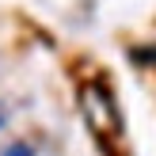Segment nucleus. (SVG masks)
<instances>
[{
	"label": "nucleus",
	"mask_w": 156,
	"mask_h": 156,
	"mask_svg": "<svg viewBox=\"0 0 156 156\" xmlns=\"http://www.w3.org/2000/svg\"><path fill=\"white\" fill-rule=\"evenodd\" d=\"M0 156H34V149H30L27 141H19V145H8V149L0 152Z\"/></svg>",
	"instance_id": "1"
},
{
	"label": "nucleus",
	"mask_w": 156,
	"mask_h": 156,
	"mask_svg": "<svg viewBox=\"0 0 156 156\" xmlns=\"http://www.w3.org/2000/svg\"><path fill=\"white\" fill-rule=\"evenodd\" d=\"M0 126H4V114H0Z\"/></svg>",
	"instance_id": "2"
}]
</instances>
